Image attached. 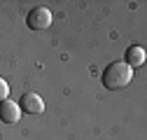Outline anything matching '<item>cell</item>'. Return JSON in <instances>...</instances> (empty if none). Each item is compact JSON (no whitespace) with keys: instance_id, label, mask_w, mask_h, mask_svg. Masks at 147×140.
<instances>
[{"instance_id":"cell-5","label":"cell","mask_w":147,"mask_h":140,"mask_svg":"<svg viewBox=\"0 0 147 140\" xmlns=\"http://www.w3.org/2000/svg\"><path fill=\"white\" fill-rule=\"evenodd\" d=\"M124 63H126L128 68H138V65H142V63H145V49L138 47V44H131V47L126 49V59H124Z\"/></svg>"},{"instance_id":"cell-1","label":"cell","mask_w":147,"mask_h":140,"mask_svg":"<svg viewBox=\"0 0 147 140\" xmlns=\"http://www.w3.org/2000/svg\"><path fill=\"white\" fill-rule=\"evenodd\" d=\"M133 79V68H128L124 61H115L105 68L103 73V86L110 91H117V89H124L128 86Z\"/></svg>"},{"instance_id":"cell-3","label":"cell","mask_w":147,"mask_h":140,"mask_svg":"<svg viewBox=\"0 0 147 140\" xmlns=\"http://www.w3.org/2000/svg\"><path fill=\"white\" fill-rule=\"evenodd\" d=\"M19 110H21V112H26V114H30V117L42 114V112H45V100H42L38 94L28 91V94H24V96H21V105H19Z\"/></svg>"},{"instance_id":"cell-4","label":"cell","mask_w":147,"mask_h":140,"mask_svg":"<svg viewBox=\"0 0 147 140\" xmlns=\"http://www.w3.org/2000/svg\"><path fill=\"white\" fill-rule=\"evenodd\" d=\"M0 119L5 124H16L21 119V110H19V103L14 100H3L0 103Z\"/></svg>"},{"instance_id":"cell-6","label":"cell","mask_w":147,"mask_h":140,"mask_svg":"<svg viewBox=\"0 0 147 140\" xmlns=\"http://www.w3.org/2000/svg\"><path fill=\"white\" fill-rule=\"evenodd\" d=\"M7 96H9V84H7V79L0 77V103L7 100Z\"/></svg>"},{"instance_id":"cell-2","label":"cell","mask_w":147,"mask_h":140,"mask_svg":"<svg viewBox=\"0 0 147 140\" xmlns=\"http://www.w3.org/2000/svg\"><path fill=\"white\" fill-rule=\"evenodd\" d=\"M26 24L30 30H45L51 26V12L47 7H33L26 16Z\"/></svg>"}]
</instances>
